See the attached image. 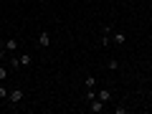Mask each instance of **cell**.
<instances>
[{
    "label": "cell",
    "mask_w": 152,
    "mask_h": 114,
    "mask_svg": "<svg viewBox=\"0 0 152 114\" xmlns=\"http://www.w3.org/2000/svg\"><path fill=\"white\" fill-rule=\"evenodd\" d=\"M8 102L13 104V107H20L23 102H26V91H23V89H10V94H8Z\"/></svg>",
    "instance_id": "1"
},
{
    "label": "cell",
    "mask_w": 152,
    "mask_h": 114,
    "mask_svg": "<svg viewBox=\"0 0 152 114\" xmlns=\"http://www.w3.org/2000/svg\"><path fill=\"white\" fill-rule=\"evenodd\" d=\"M112 43L114 46H124L127 43V33L124 31H112Z\"/></svg>",
    "instance_id": "2"
},
{
    "label": "cell",
    "mask_w": 152,
    "mask_h": 114,
    "mask_svg": "<svg viewBox=\"0 0 152 114\" xmlns=\"http://www.w3.org/2000/svg\"><path fill=\"white\" fill-rule=\"evenodd\" d=\"M104 109H107V104H104L102 99H91V102H89V112L99 114V112H104Z\"/></svg>",
    "instance_id": "3"
},
{
    "label": "cell",
    "mask_w": 152,
    "mask_h": 114,
    "mask_svg": "<svg viewBox=\"0 0 152 114\" xmlns=\"http://www.w3.org/2000/svg\"><path fill=\"white\" fill-rule=\"evenodd\" d=\"M38 46H41V48H48V46H51V33L48 31H41V36H38Z\"/></svg>",
    "instance_id": "4"
},
{
    "label": "cell",
    "mask_w": 152,
    "mask_h": 114,
    "mask_svg": "<svg viewBox=\"0 0 152 114\" xmlns=\"http://www.w3.org/2000/svg\"><path fill=\"white\" fill-rule=\"evenodd\" d=\"M96 99H102L104 104H109V102H112V89H99V91H96Z\"/></svg>",
    "instance_id": "5"
},
{
    "label": "cell",
    "mask_w": 152,
    "mask_h": 114,
    "mask_svg": "<svg viewBox=\"0 0 152 114\" xmlns=\"http://www.w3.org/2000/svg\"><path fill=\"white\" fill-rule=\"evenodd\" d=\"M3 48H5L8 53H13V51L18 48V43H15V38H8V41H3Z\"/></svg>",
    "instance_id": "6"
},
{
    "label": "cell",
    "mask_w": 152,
    "mask_h": 114,
    "mask_svg": "<svg viewBox=\"0 0 152 114\" xmlns=\"http://www.w3.org/2000/svg\"><path fill=\"white\" fill-rule=\"evenodd\" d=\"M33 64V56L31 53H20V69H26V66Z\"/></svg>",
    "instance_id": "7"
},
{
    "label": "cell",
    "mask_w": 152,
    "mask_h": 114,
    "mask_svg": "<svg viewBox=\"0 0 152 114\" xmlns=\"http://www.w3.org/2000/svg\"><path fill=\"white\" fill-rule=\"evenodd\" d=\"M84 86H86V89H94V86H96V76H86V79H84Z\"/></svg>",
    "instance_id": "8"
},
{
    "label": "cell",
    "mask_w": 152,
    "mask_h": 114,
    "mask_svg": "<svg viewBox=\"0 0 152 114\" xmlns=\"http://www.w3.org/2000/svg\"><path fill=\"white\" fill-rule=\"evenodd\" d=\"M8 64H10L13 69H20V56H15V53H13L10 58H8Z\"/></svg>",
    "instance_id": "9"
},
{
    "label": "cell",
    "mask_w": 152,
    "mask_h": 114,
    "mask_svg": "<svg viewBox=\"0 0 152 114\" xmlns=\"http://www.w3.org/2000/svg\"><path fill=\"white\" fill-rule=\"evenodd\" d=\"M8 79V69H5V64H0V84Z\"/></svg>",
    "instance_id": "10"
},
{
    "label": "cell",
    "mask_w": 152,
    "mask_h": 114,
    "mask_svg": "<svg viewBox=\"0 0 152 114\" xmlns=\"http://www.w3.org/2000/svg\"><path fill=\"white\" fill-rule=\"evenodd\" d=\"M5 61H8V51L3 48V43H0V64H5Z\"/></svg>",
    "instance_id": "11"
},
{
    "label": "cell",
    "mask_w": 152,
    "mask_h": 114,
    "mask_svg": "<svg viewBox=\"0 0 152 114\" xmlns=\"http://www.w3.org/2000/svg\"><path fill=\"white\" fill-rule=\"evenodd\" d=\"M107 69H109V71H117V69H119V64H117V58H112V61H109V64H107Z\"/></svg>",
    "instance_id": "12"
},
{
    "label": "cell",
    "mask_w": 152,
    "mask_h": 114,
    "mask_svg": "<svg viewBox=\"0 0 152 114\" xmlns=\"http://www.w3.org/2000/svg\"><path fill=\"white\" fill-rule=\"evenodd\" d=\"M8 94H10V91H8V86H0V102H3V99H8Z\"/></svg>",
    "instance_id": "13"
},
{
    "label": "cell",
    "mask_w": 152,
    "mask_h": 114,
    "mask_svg": "<svg viewBox=\"0 0 152 114\" xmlns=\"http://www.w3.org/2000/svg\"><path fill=\"white\" fill-rule=\"evenodd\" d=\"M91 99H96V91L94 89H86V102H91Z\"/></svg>",
    "instance_id": "14"
},
{
    "label": "cell",
    "mask_w": 152,
    "mask_h": 114,
    "mask_svg": "<svg viewBox=\"0 0 152 114\" xmlns=\"http://www.w3.org/2000/svg\"><path fill=\"white\" fill-rule=\"evenodd\" d=\"M99 43H102V46H109V43H112V36H102V41H99Z\"/></svg>",
    "instance_id": "15"
},
{
    "label": "cell",
    "mask_w": 152,
    "mask_h": 114,
    "mask_svg": "<svg viewBox=\"0 0 152 114\" xmlns=\"http://www.w3.org/2000/svg\"><path fill=\"white\" fill-rule=\"evenodd\" d=\"M114 112H117V114H129V109H127V107H117Z\"/></svg>",
    "instance_id": "16"
},
{
    "label": "cell",
    "mask_w": 152,
    "mask_h": 114,
    "mask_svg": "<svg viewBox=\"0 0 152 114\" xmlns=\"http://www.w3.org/2000/svg\"><path fill=\"white\" fill-rule=\"evenodd\" d=\"M0 36H3V28H0Z\"/></svg>",
    "instance_id": "17"
},
{
    "label": "cell",
    "mask_w": 152,
    "mask_h": 114,
    "mask_svg": "<svg viewBox=\"0 0 152 114\" xmlns=\"http://www.w3.org/2000/svg\"><path fill=\"white\" fill-rule=\"evenodd\" d=\"M150 61H152V53H150Z\"/></svg>",
    "instance_id": "18"
}]
</instances>
